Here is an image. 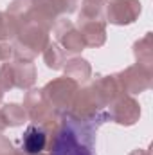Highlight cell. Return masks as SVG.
Segmentation results:
<instances>
[{
	"mask_svg": "<svg viewBox=\"0 0 153 155\" xmlns=\"http://www.w3.org/2000/svg\"><path fill=\"white\" fill-rule=\"evenodd\" d=\"M45 143H47L45 132L40 130L38 126H29V128L25 130V134H24V139H22L24 150L29 155L40 153V152L45 148Z\"/></svg>",
	"mask_w": 153,
	"mask_h": 155,
	"instance_id": "6da1fadb",
	"label": "cell"
}]
</instances>
